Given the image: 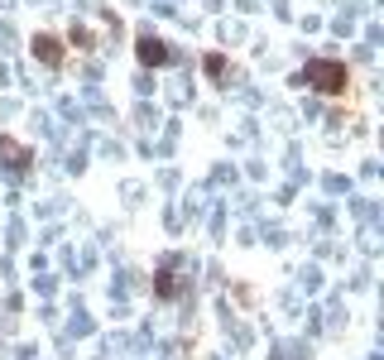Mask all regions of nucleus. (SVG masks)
I'll use <instances>...</instances> for the list:
<instances>
[{"mask_svg":"<svg viewBox=\"0 0 384 360\" xmlns=\"http://www.w3.org/2000/svg\"><path fill=\"white\" fill-rule=\"evenodd\" d=\"M307 72H312V77H317V82H322V92H336V87H341V82H346V72H341V68H336V63H312V68H307Z\"/></svg>","mask_w":384,"mask_h":360,"instance_id":"obj_1","label":"nucleus"},{"mask_svg":"<svg viewBox=\"0 0 384 360\" xmlns=\"http://www.w3.org/2000/svg\"><path fill=\"white\" fill-rule=\"evenodd\" d=\"M139 58H144V63H168V49H163L159 39H139Z\"/></svg>","mask_w":384,"mask_h":360,"instance_id":"obj_2","label":"nucleus"},{"mask_svg":"<svg viewBox=\"0 0 384 360\" xmlns=\"http://www.w3.org/2000/svg\"><path fill=\"white\" fill-rule=\"evenodd\" d=\"M34 49H39V58H44L49 68H58V63H63V53H58V44H53V39H39Z\"/></svg>","mask_w":384,"mask_h":360,"instance_id":"obj_3","label":"nucleus"}]
</instances>
